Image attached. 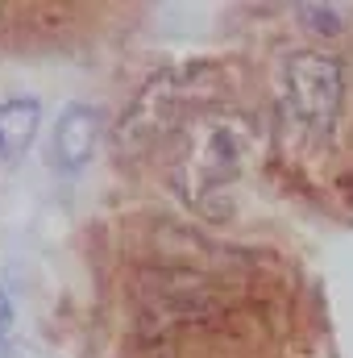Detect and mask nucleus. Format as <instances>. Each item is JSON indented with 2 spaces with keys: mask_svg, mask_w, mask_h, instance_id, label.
Masks as SVG:
<instances>
[{
  "mask_svg": "<svg viewBox=\"0 0 353 358\" xmlns=\"http://www.w3.org/2000/svg\"><path fill=\"white\" fill-rule=\"evenodd\" d=\"M216 96H220V84H216L212 63H187V67H167V71L150 76L112 134L117 155L121 159L150 155L167 138L183 134Z\"/></svg>",
  "mask_w": 353,
  "mask_h": 358,
  "instance_id": "f257e3e1",
  "label": "nucleus"
},
{
  "mask_svg": "<svg viewBox=\"0 0 353 358\" xmlns=\"http://www.w3.org/2000/svg\"><path fill=\"white\" fill-rule=\"evenodd\" d=\"M341 100H345V67L337 55L299 50L283 59L278 84H274V113H278L283 134L295 146L303 150L329 146L337 117H341Z\"/></svg>",
  "mask_w": 353,
  "mask_h": 358,
  "instance_id": "f03ea898",
  "label": "nucleus"
},
{
  "mask_svg": "<svg viewBox=\"0 0 353 358\" xmlns=\"http://www.w3.org/2000/svg\"><path fill=\"white\" fill-rule=\"evenodd\" d=\"M250 150V125L233 113H200L183 129L175 155V187L191 208H212V200L233 187Z\"/></svg>",
  "mask_w": 353,
  "mask_h": 358,
  "instance_id": "7ed1b4c3",
  "label": "nucleus"
},
{
  "mask_svg": "<svg viewBox=\"0 0 353 358\" xmlns=\"http://www.w3.org/2000/svg\"><path fill=\"white\" fill-rule=\"evenodd\" d=\"M220 296L212 292L208 279L191 271H146L137 279V308L146 325L171 329V325H191L212 317Z\"/></svg>",
  "mask_w": 353,
  "mask_h": 358,
  "instance_id": "20e7f679",
  "label": "nucleus"
},
{
  "mask_svg": "<svg viewBox=\"0 0 353 358\" xmlns=\"http://www.w3.org/2000/svg\"><path fill=\"white\" fill-rule=\"evenodd\" d=\"M100 129H104V117L96 104H84V100L63 104V113L50 129V150H46L50 167L59 176H80L100 150Z\"/></svg>",
  "mask_w": 353,
  "mask_h": 358,
  "instance_id": "39448f33",
  "label": "nucleus"
},
{
  "mask_svg": "<svg viewBox=\"0 0 353 358\" xmlns=\"http://www.w3.org/2000/svg\"><path fill=\"white\" fill-rule=\"evenodd\" d=\"M42 129V104L33 96L0 100V163L21 159Z\"/></svg>",
  "mask_w": 353,
  "mask_h": 358,
  "instance_id": "423d86ee",
  "label": "nucleus"
},
{
  "mask_svg": "<svg viewBox=\"0 0 353 358\" xmlns=\"http://www.w3.org/2000/svg\"><path fill=\"white\" fill-rule=\"evenodd\" d=\"M299 17H303V25H308V29L341 34V17H337V8H329V4H299Z\"/></svg>",
  "mask_w": 353,
  "mask_h": 358,
  "instance_id": "0eeeda50",
  "label": "nucleus"
},
{
  "mask_svg": "<svg viewBox=\"0 0 353 358\" xmlns=\"http://www.w3.org/2000/svg\"><path fill=\"white\" fill-rule=\"evenodd\" d=\"M0 358H4V334H0Z\"/></svg>",
  "mask_w": 353,
  "mask_h": 358,
  "instance_id": "6e6552de",
  "label": "nucleus"
}]
</instances>
